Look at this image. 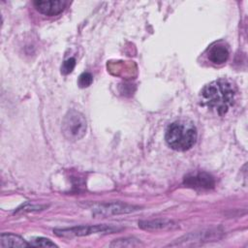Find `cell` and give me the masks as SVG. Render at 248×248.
<instances>
[{
	"mask_svg": "<svg viewBox=\"0 0 248 248\" xmlns=\"http://www.w3.org/2000/svg\"><path fill=\"white\" fill-rule=\"evenodd\" d=\"M236 97L235 85L227 78H219L203 86L200 92L201 105L220 116L233 106Z\"/></svg>",
	"mask_w": 248,
	"mask_h": 248,
	"instance_id": "cell-1",
	"label": "cell"
},
{
	"mask_svg": "<svg viewBox=\"0 0 248 248\" xmlns=\"http://www.w3.org/2000/svg\"><path fill=\"white\" fill-rule=\"evenodd\" d=\"M198 133L195 125L187 120L172 122L166 130L165 140L167 144L173 150L186 151L197 140Z\"/></svg>",
	"mask_w": 248,
	"mask_h": 248,
	"instance_id": "cell-2",
	"label": "cell"
},
{
	"mask_svg": "<svg viewBox=\"0 0 248 248\" xmlns=\"http://www.w3.org/2000/svg\"><path fill=\"white\" fill-rule=\"evenodd\" d=\"M62 134L70 141L82 139L87 130V122L84 115L76 110H69L62 121Z\"/></svg>",
	"mask_w": 248,
	"mask_h": 248,
	"instance_id": "cell-3",
	"label": "cell"
},
{
	"mask_svg": "<svg viewBox=\"0 0 248 248\" xmlns=\"http://www.w3.org/2000/svg\"><path fill=\"white\" fill-rule=\"evenodd\" d=\"M120 230V228L111 226V225H80L71 228L55 229L53 232L58 236H83L89 235L92 233H105V232H113Z\"/></svg>",
	"mask_w": 248,
	"mask_h": 248,
	"instance_id": "cell-4",
	"label": "cell"
},
{
	"mask_svg": "<svg viewBox=\"0 0 248 248\" xmlns=\"http://www.w3.org/2000/svg\"><path fill=\"white\" fill-rule=\"evenodd\" d=\"M139 209V206L131 205L120 202L98 203L92 207L93 214L96 216H110L123 213H130Z\"/></svg>",
	"mask_w": 248,
	"mask_h": 248,
	"instance_id": "cell-5",
	"label": "cell"
},
{
	"mask_svg": "<svg viewBox=\"0 0 248 248\" xmlns=\"http://www.w3.org/2000/svg\"><path fill=\"white\" fill-rule=\"evenodd\" d=\"M184 184L188 187L200 189V190H207L211 189L215 185V180L213 176L204 171L189 173L184 177Z\"/></svg>",
	"mask_w": 248,
	"mask_h": 248,
	"instance_id": "cell-6",
	"label": "cell"
},
{
	"mask_svg": "<svg viewBox=\"0 0 248 248\" xmlns=\"http://www.w3.org/2000/svg\"><path fill=\"white\" fill-rule=\"evenodd\" d=\"M33 5L39 13L53 16L64 11L67 2L63 0H36L33 2Z\"/></svg>",
	"mask_w": 248,
	"mask_h": 248,
	"instance_id": "cell-7",
	"label": "cell"
},
{
	"mask_svg": "<svg viewBox=\"0 0 248 248\" xmlns=\"http://www.w3.org/2000/svg\"><path fill=\"white\" fill-rule=\"evenodd\" d=\"M229 49L224 45H215L212 46L207 52L208 60L215 65H222L229 59Z\"/></svg>",
	"mask_w": 248,
	"mask_h": 248,
	"instance_id": "cell-8",
	"label": "cell"
},
{
	"mask_svg": "<svg viewBox=\"0 0 248 248\" xmlns=\"http://www.w3.org/2000/svg\"><path fill=\"white\" fill-rule=\"evenodd\" d=\"M139 226L143 230L148 231H157V230H170L176 228V224L170 220L167 219H156L148 221H140Z\"/></svg>",
	"mask_w": 248,
	"mask_h": 248,
	"instance_id": "cell-9",
	"label": "cell"
},
{
	"mask_svg": "<svg viewBox=\"0 0 248 248\" xmlns=\"http://www.w3.org/2000/svg\"><path fill=\"white\" fill-rule=\"evenodd\" d=\"M30 244L21 236L12 233L3 232L0 235V247H29Z\"/></svg>",
	"mask_w": 248,
	"mask_h": 248,
	"instance_id": "cell-10",
	"label": "cell"
},
{
	"mask_svg": "<svg viewBox=\"0 0 248 248\" xmlns=\"http://www.w3.org/2000/svg\"><path fill=\"white\" fill-rule=\"evenodd\" d=\"M140 245H141L140 241L134 237L118 238L110 243L111 247H137Z\"/></svg>",
	"mask_w": 248,
	"mask_h": 248,
	"instance_id": "cell-11",
	"label": "cell"
},
{
	"mask_svg": "<svg viewBox=\"0 0 248 248\" xmlns=\"http://www.w3.org/2000/svg\"><path fill=\"white\" fill-rule=\"evenodd\" d=\"M30 246H35V247H57V245L52 242L50 239L46 238V237H35L29 242Z\"/></svg>",
	"mask_w": 248,
	"mask_h": 248,
	"instance_id": "cell-12",
	"label": "cell"
},
{
	"mask_svg": "<svg viewBox=\"0 0 248 248\" xmlns=\"http://www.w3.org/2000/svg\"><path fill=\"white\" fill-rule=\"evenodd\" d=\"M92 81H93L92 75L88 72H84L78 77V84L80 88H85V87H88L89 85H91Z\"/></svg>",
	"mask_w": 248,
	"mask_h": 248,
	"instance_id": "cell-13",
	"label": "cell"
},
{
	"mask_svg": "<svg viewBox=\"0 0 248 248\" xmlns=\"http://www.w3.org/2000/svg\"><path fill=\"white\" fill-rule=\"evenodd\" d=\"M75 66H76V59L74 57L68 58L67 60H65L63 62V64L61 66V73L63 75H68L73 72Z\"/></svg>",
	"mask_w": 248,
	"mask_h": 248,
	"instance_id": "cell-14",
	"label": "cell"
}]
</instances>
